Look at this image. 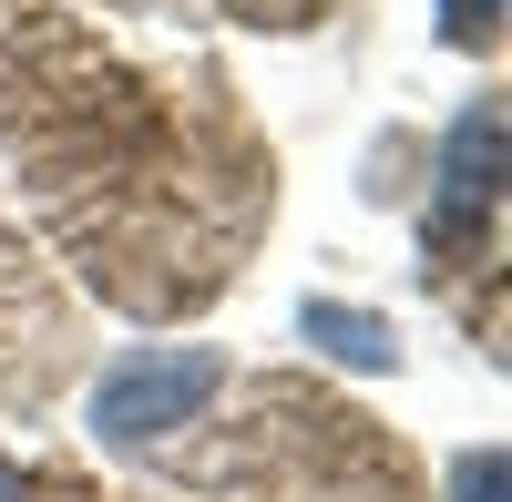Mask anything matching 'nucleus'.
<instances>
[{
    "label": "nucleus",
    "mask_w": 512,
    "mask_h": 502,
    "mask_svg": "<svg viewBox=\"0 0 512 502\" xmlns=\"http://www.w3.org/2000/svg\"><path fill=\"white\" fill-rule=\"evenodd\" d=\"M0 134L123 308H185L236 277L256 144L216 82H154L72 0H0Z\"/></svg>",
    "instance_id": "nucleus-1"
},
{
    "label": "nucleus",
    "mask_w": 512,
    "mask_h": 502,
    "mask_svg": "<svg viewBox=\"0 0 512 502\" xmlns=\"http://www.w3.org/2000/svg\"><path fill=\"white\" fill-rule=\"evenodd\" d=\"M226 390V359L216 349H164V359H123L113 380L93 390V421H103V441H154V431H175V421H195L205 400Z\"/></svg>",
    "instance_id": "nucleus-2"
},
{
    "label": "nucleus",
    "mask_w": 512,
    "mask_h": 502,
    "mask_svg": "<svg viewBox=\"0 0 512 502\" xmlns=\"http://www.w3.org/2000/svg\"><path fill=\"white\" fill-rule=\"evenodd\" d=\"M308 328H318V339H338L349 359H379V328H369V318H349V308H308Z\"/></svg>",
    "instance_id": "nucleus-3"
},
{
    "label": "nucleus",
    "mask_w": 512,
    "mask_h": 502,
    "mask_svg": "<svg viewBox=\"0 0 512 502\" xmlns=\"http://www.w3.org/2000/svg\"><path fill=\"white\" fill-rule=\"evenodd\" d=\"M502 492V462H492V451H482V462H461V502H492Z\"/></svg>",
    "instance_id": "nucleus-4"
},
{
    "label": "nucleus",
    "mask_w": 512,
    "mask_h": 502,
    "mask_svg": "<svg viewBox=\"0 0 512 502\" xmlns=\"http://www.w3.org/2000/svg\"><path fill=\"white\" fill-rule=\"evenodd\" d=\"M472 31H492V0H451V41H472Z\"/></svg>",
    "instance_id": "nucleus-5"
}]
</instances>
